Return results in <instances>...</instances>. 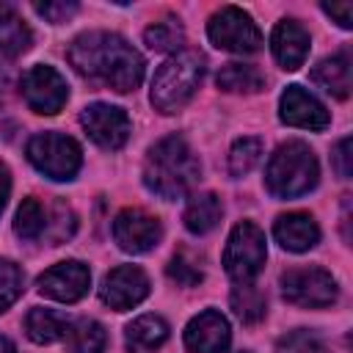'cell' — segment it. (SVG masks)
Segmentation results:
<instances>
[{
    "mask_svg": "<svg viewBox=\"0 0 353 353\" xmlns=\"http://www.w3.org/2000/svg\"><path fill=\"white\" fill-rule=\"evenodd\" d=\"M204 77V55L199 50H179L174 52L152 80V105L160 113L179 110L199 88Z\"/></svg>",
    "mask_w": 353,
    "mask_h": 353,
    "instance_id": "4",
    "label": "cell"
},
{
    "mask_svg": "<svg viewBox=\"0 0 353 353\" xmlns=\"http://www.w3.org/2000/svg\"><path fill=\"white\" fill-rule=\"evenodd\" d=\"M28 160L36 171H41L50 179H72L80 171L83 152L74 138L61 132H39L28 141Z\"/></svg>",
    "mask_w": 353,
    "mask_h": 353,
    "instance_id": "5",
    "label": "cell"
},
{
    "mask_svg": "<svg viewBox=\"0 0 353 353\" xmlns=\"http://www.w3.org/2000/svg\"><path fill=\"white\" fill-rule=\"evenodd\" d=\"M8 88H11V77H8V72L0 66V102H6V97H8Z\"/></svg>",
    "mask_w": 353,
    "mask_h": 353,
    "instance_id": "36",
    "label": "cell"
},
{
    "mask_svg": "<svg viewBox=\"0 0 353 353\" xmlns=\"http://www.w3.org/2000/svg\"><path fill=\"white\" fill-rule=\"evenodd\" d=\"M160 237H163L160 221L138 207H127L113 218V240L127 254L152 251L160 243Z\"/></svg>",
    "mask_w": 353,
    "mask_h": 353,
    "instance_id": "10",
    "label": "cell"
},
{
    "mask_svg": "<svg viewBox=\"0 0 353 353\" xmlns=\"http://www.w3.org/2000/svg\"><path fill=\"white\" fill-rule=\"evenodd\" d=\"M63 345L69 353H102L108 345V334L97 320L77 317V320H69Z\"/></svg>",
    "mask_w": 353,
    "mask_h": 353,
    "instance_id": "21",
    "label": "cell"
},
{
    "mask_svg": "<svg viewBox=\"0 0 353 353\" xmlns=\"http://www.w3.org/2000/svg\"><path fill=\"white\" fill-rule=\"evenodd\" d=\"M149 295V279L138 265H119L102 279L99 298L116 312H127L138 306Z\"/></svg>",
    "mask_w": 353,
    "mask_h": 353,
    "instance_id": "12",
    "label": "cell"
},
{
    "mask_svg": "<svg viewBox=\"0 0 353 353\" xmlns=\"http://www.w3.org/2000/svg\"><path fill=\"white\" fill-rule=\"evenodd\" d=\"M66 325H69V320L63 314H58L52 309H41V306L30 309L25 317V334L39 345H50L55 339H63Z\"/></svg>",
    "mask_w": 353,
    "mask_h": 353,
    "instance_id": "23",
    "label": "cell"
},
{
    "mask_svg": "<svg viewBox=\"0 0 353 353\" xmlns=\"http://www.w3.org/2000/svg\"><path fill=\"white\" fill-rule=\"evenodd\" d=\"M22 97L28 102L30 110L36 113H44V116H52L63 108L66 97H69V88H66V80L52 69V66H30L25 74H22Z\"/></svg>",
    "mask_w": 353,
    "mask_h": 353,
    "instance_id": "9",
    "label": "cell"
},
{
    "mask_svg": "<svg viewBox=\"0 0 353 353\" xmlns=\"http://www.w3.org/2000/svg\"><path fill=\"white\" fill-rule=\"evenodd\" d=\"M69 61L74 72L83 74L85 80L102 83L119 94L135 91L143 80L141 52L119 33H108V30L80 33L69 44Z\"/></svg>",
    "mask_w": 353,
    "mask_h": 353,
    "instance_id": "1",
    "label": "cell"
},
{
    "mask_svg": "<svg viewBox=\"0 0 353 353\" xmlns=\"http://www.w3.org/2000/svg\"><path fill=\"white\" fill-rule=\"evenodd\" d=\"M47 229V212L39 199H22L17 218H14V232L22 240H39Z\"/></svg>",
    "mask_w": 353,
    "mask_h": 353,
    "instance_id": "27",
    "label": "cell"
},
{
    "mask_svg": "<svg viewBox=\"0 0 353 353\" xmlns=\"http://www.w3.org/2000/svg\"><path fill=\"white\" fill-rule=\"evenodd\" d=\"M262 157V141L259 138H237L229 152V171L234 176L248 174Z\"/></svg>",
    "mask_w": 353,
    "mask_h": 353,
    "instance_id": "28",
    "label": "cell"
},
{
    "mask_svg": "<svg viewBox=\"0 0 353 353\" xmlns=\"http://www.w3.org/2000/svg\"><path fill=\"white\" fill-rule=\"evenodd\" d=\"M143 41L157 52H179L185 44V30L176 19H160L143 30Z\"/></svg>",
    "mask_w": 353,
    "mask_h": 353,
    "instance_id": "26",
    "label": "cell"
},
{
    "mask_svg": "<svg viewBox=\"0 0 353 353\" xmlns=\"http://www.w3.org/2000/svg\"><path fill=\"white\" fill-rule=\"evenodd\" d=\"M168 279L176 281L179 287H196V284H201L204 270H201L199 259H193V254L188 248H182L168 262Z\"/></svg>",
    "mask_w": 353,
    "mask_h": 353,
    "instance_id": "29",
    "label": "cell"
},
{
    "mask_svg": "<svg viewBox=\"0 0 353 353\" xmlns=\"http://www.w3.org/2000/svg\"><path fill=\"white\" fill-rule=\"evenodd\" d=\"M165 339H168V323L157 314H141L124 331L127 353H157Z\"/></svg>",
    "mask_w": 353,
    "mask_h": 353,
    "instance_id": "18",
    "label": "cell"
},
{
    "mask_svg": "<svg viewBox=\"0 0 353 353\" xmlns=\"http://www.w3.org/2000/svg\"><path fill=\"white\" fill-rule=\"evenodd\" d=\"M276 353H328L323 339L306 328L290 331L276 342Z\"/></svg>",
    "mask_w": 353,
    "mask_h": 353,
    "instance_id": "31",
    "label": "cell"
},
{
    "mask_svg": "<svg viewBox=\"0 0 353 353\" xmlns=\"http://www.w3.org/2000/svg\"><path fill=\"white\" fill-rule=\"evenodd\" d=\"M80 124L102 149H121L130 138V116L108 102H94L80 113Z\"/></svg>",
    "mask_w": 353,
    "mask_h": 353,
    "instance_id": "11",
    "label": "cell"
},
{
    "mask_svg": "<svg viewBox=\"0 0 353 353\" xmlns=\"http://www.w3.org/2000/svg\"><path fill=\"white\" fill-rule=\"evenodd\" d=\"M229 342H232L229 323L215 309L196 314L185 328V347L190 353H223Z\"/></svg>",
    "mask_w": 353,
    "mask_h": 353,
    "instance_id": "14",
    "label": "cell"
},
{
    "mask_svg": "<svg viewBox=\"0 0 353 353\" xmlns=\"http://www.w3.org/2000/svg\"><path fill=\"white\" fill-rule=\"evenodd\" d=\"M207 36L215 47L229 52H256L262 44V33L256 22L237 6H223L207 22Z\"/></svg>",
    "mask_w": 353,
    "mask_h": 353,
    "instance_id": "7",
    "label": "cell"
},
{
    "mask_svg": "<svg viewBox=\"0 0 353 353\" xmlns=\"http://www.w3.org/2000/svg\"><path fill=\"white\" fill-rule=\"evenodd\" d=\"M268 259L265 234L256 223L243 221L232 229L223 248V268L234 281H251Z\"/></svg>",
    "mask_w": 353,
    "mask_h": 353,
    "instance_id": "6",
    "label": "cell"
},
{
    "mask_svg": "<svg viewBox=\"0 0 353 353\" xmlns=\"http://www.w3.org/2000/svg\"><path fill=\"white\" fill-rule=\"evenodd\" d=\"M270 47H273V55L276 61L281 63V69L287 72H295L298 66H303L306 55H309V33L301 22L295 19H281L276 28H273V36H270Z\"/></svg>",
    "mask_w": 353,
    "mask_h": 353,
    "instance_id": "16",
    "label": "cell"
},
{
    "mask_svg": "<svg viewBox=\"0 0 353 353\" xmlns=\"http://www.w3.org/2000/svg\"><path fill=\"white\" fill-rule=\"evenodd\" d=\"M33 8H36V14H41L50 22H66L77 11V3L74 0H66V3L63 0H50V3H36Z\"/></svg>",
    "mask_w": 353,
    "mask_h": 353,
    "instance_id": "32",
    "label": "cell"
},
{
    "mask_svg": "<svg viewBox=\"0 0 353 353\" xmlns=\"http://www.w3.org/2000/svg\"><path fill=\"white\" fill-rule=\"evenodd\" d=\"M8 193H11V174H8V168H6L3 163H0V212L6 210Z\"/></svg>",
    "mask_w": 353,
    "mask_h": 353,
    "instance_id": "35",
    "label": "cell"
},
{
    "mask_svg": "<svg viewBox=\"0 0 353 353\" xmlns=\"http://www.w3.org/2000/svg\"><path fill=\"white\" fill-rule=\"evenodd\" d=\"M320 168L314 152L301 141L281 143L265 171V185L276 199H298L317 185Z\"/></svg>",
    "mask_w": 353,
    "mask_h": 353,
    "instance_id": "3",
    "label": "cell"
},
{
    "mask_svg": "<svg viewBox=\"0 0 353 353\" xmlns=\"http://www.w3.org/2000/svg\"><path fill=\"white\" fill-rule=\"evenodd\" d=\"M232 309H234V314L243 320V323H248V325H254V323H259L262 317H265V295L251 284V281H240L234 290H232Z\"/></svg>",
    "mask_w": 353,
    "mask_h": 353,
    "instance_id": "25",
    "label": "cell"
},
{
    "mask_svg": "<svg viewBox=\"0 0 353 353\" xmlns=\"http://www.w3.org/2000/svg\"><path fill=\"white\" fill-rule=\"evenodd\" d=\"M199 160L188 141L182 135H168L149 149L143 163V185L154 196L174 201L190 193V188L199 182Z\"/></svg>",
    "mask_w": 353,
    "mask_h": 353,
    "instance_id": "2",
    "label": "cell"
},
{
    "mask_svg": "<svg viewBox=\"0 0 353 353\" xmlns=\"http://www.w3.org/2000/svg\"><path fill=\"white\" fill-rule=\"evenodd\" d=\"M323 11L334 17L339 28H353V3H323Z\"/></svg>",
    "mask_w": 353,
    "mask_h": 353,
    "instance_id": "34",
    "label": "cell"
},
{
    "mask_svg": "<svg viewBox=\"0 0 353 353\" xmlns=\"http://www.w3.org/2000/svg\"><path fill=\"white\" fill-rule=\"evenodd\" d=\"M273 234L287 251H309L320 243V226L306 212H287L279 215L273 223Z\"/></svg>",
    "mask_w": 353,
    "mask_h": 353,
    "instance_id": "17",
    "label": "cell"
},
{
    "mask_svg": "<svg viewBox=\"0 0 353 353\" xmlns=\"http://www.w3.org/2000/svg\"><path fill=\"white\" fill-rule=\"evenodd\" d=\"M331 160H334L336 174H339L342 179H347V176H350V138H342V141L334 146Z\"/></svg>",
    "mask_w": 353,
    "mask_h": 353,
    "instance_id": "33",
    "label": "cell"
},
{
    "mask_svg": "<svg viewBox=\"0 0 353 353\" xmlns=\"http://www.w3.org/2000/svg\"><path fill=\"white\" fill-rule=\"evenodd\" d=\"M223 215V204L215 193H201V196H193V201L188 204L185 210V226L193 232V234H207L210 229L218 226Z\"/></svg>",
    "mask_w": 353,
    "mask_h": 353,
    "instance_id": "24",
    "label": "cell"
},
{
    "mask_svg": "<svg viewBox=\"0 0 353 353\" xmlns=\"http://www.w3.org/2000/svg\"><path fill=\"white\" fill-rule=\"evenodd\" d=\"M33 33L25 25V19L14 11V6L0 3V55L6 58H17L25 50H30Z\"/></svg>",
    "mask_w": 353,
    "mask_h": 353,
    "instance_id": "20",
    "label": "cell"
},
{
    "mask_svg": "<svg viewBox=\"0 0 353 353\" xmlns=\"http://www.w3.org/2000/svg\"><path fill=\"white\" fill-rule=\"evenodd\" d=\"M218 88L234 94H256L265 88V74L251 63H223L215 77Z\"/></svg>",
    "mask_w": 353,
    "mask_h": 353,
    "instance_id": "22",
    "label": "cell"
},
{
    "mask_svg": "<svg viewBox=\"0 0 353 353\" xmlns=\"http://www.w3.org/2000/svg\"><path fill=\"white\" fill-rule=\"evenodd\" d=\"M279 113H281L284 124H292V127H301V130H325L328 121H331L325 105L320 99H314L301 85H290L281 94Z\"/></svg>",
    "mask_w": 353,
    "mask_h": 353,
    "instance_id": "15",
    "label": "cell"
},
{
    "mask_svg": "<svg viewBox=\"0 0 353 353\" xmlns=\"http://www.w3.org/2000/svg\"><path fill=\"white\" fill-rule=\"evenodd\" d=\"M312 80H314L325 94H331V97H336V99H347V97H350V85H353L347 52L323 58V61L312 69Z\"/></svg>",
    "mask_w": 353,
    "mask_h": 353,
    "instance_id": "19",
    "label": "cell"
},
{
    "mask_svg": "<svg viewBox=\"0 0 353 353\" xmlns=\"http://www.w3.org/2000/svg\"><path fill=\"white\" fill-rule=\"evenodd\" d=\"M0 353H17L14 342H11L8 336H3V334H0Z\"/></svg>",
    "mask_w": 353,
    "mask_h": 353,
    "instance_id": "37",
    "label": "cell"
},
{
    "mask_svg": "<svg viewBox=\"0 0 353 353\" xmlns=\"http://www.w3.org/2000/svg\"><path fill=\"white\" fill-rule=\"evenodd\" d=\"M88 284H91V273L77 259L58 262V265L47 268L39 276V292L47 295V298H52V301H61V303L80 301L88 292Z\"/></svg>",
    "mask_w": 353,
    "mask_h": 353,
    "instance_id": "13",
    "label": "cell"
},
{
    "mask_svg": "<svg viewBox=\"0 0 353 353\" xmlns=\"http://www.w3.org/2000/svg\"><path fill=\"white\" fill-rule=\"evenodd\" d=\"M22 284L25 276L19 265H14L11 259H0V312H6L22 295Z\"/></svg>",
    "mask_w": 353,
    "mask_h": 353,
    "instance_id": "30",
    "label": "cell"
},
{
    "mask_svg": "<svg viewBox=\"0 0 353 353\" xmlns=\"http://www.w3.org/2000/svg\"><path fill=\"white\" fill-rule=\"evenodd\" d=\"M336 279L323 268H292L281 273V295L292 306L323 309L336 301Z\"/></svg>",
    "mask_w": 353,
    "mask_h": 353,
    "instance_id": "8",
    "label": "cell"
}]
</instances>
